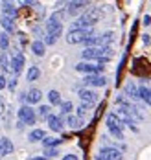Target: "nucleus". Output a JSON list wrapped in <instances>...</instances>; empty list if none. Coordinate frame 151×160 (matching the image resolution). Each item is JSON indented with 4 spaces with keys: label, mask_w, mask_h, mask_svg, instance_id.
I'll return each mask as SVG.
<instances>
[{
    "label": "nucleus",
    "mask_w": 151,
    "mask_h": 160,
    "mask_svg": "<svg viewBox=\"0 0 151 160\" xmlns=\"http://www.w3.org/2000/svg\"><path fill=\"white\" fill-rule=\"evenodd\" d=\"M94 35V30L92 28H87V30H70L67 35V42L68 44H79L83 42L87 37Z\"/></svg>",
    "instance_id": "f257e3e1"
},
{
    "label": "nucleus",
    "mask_w": 151,
    "mask_h": 160,
    "mask_svg": "<svg viewBox=\"0 0 151 160\" xmlns=\"http://www.w3.org/2000/svg\"><path fill=\"white\" fill-rule=\"evenodd\" d=\"M96 160H123V155L116 147H101L100 155H96Z\"/></svg>",
    "instance_id": "f03ea898"
},
{
    "label": "nucleus",
    "mask_w": 151,
    "mask_h": 160,
    "mask_svg": "<svg viewBox=\"0 0 151 160\" xmlns=\"http://www.w3.org/2000/svg\"><path fill=\"white\" fill-rule=\"evenodd\" d=\"M18 122H22L24 125H33L35 123V111L30 105H22L18 109Z\"/></svg>",
    "instance_id": "7ed1b4c3"
},
{
    "label": "nucleus",
    "mask_w": 151,
    "mask_h": 160,
    "mask_svg": "<svg viewBox=\"0 0 151 160\" xmlns=\"http://www.w3.org/2000/svg\"><path fill=\"white\" fill-rule=\"evenodd\" d=\"M76 70H78V72H83V74H87V76H92V74H100L101 70H103V64L101 63L92 64V63H85V61H81V63L76 64Z\"/></svg>",
    "instance_id": "20e7f679"
},
{
    "label": "nucleus",
    "mask_w": 151,
    "mask_h": 160,
    "mask_svg": "<svg viewBox=\"0 0 151 160\" xmlns=\"http://www.w3.org/2000/svg\"><path fill=\"white\" fill-rule=\"evenodd\" d=\"M83 83L87 87H103V85L107 83V79H105L101 74H92V76H85Z\"/></svg>",
    "instance_id": "39448f33"
},
{
    "label": "nucleus",
    "mask_w": 151,
    "mask_h": 160,
    "mask_svg": "<svg viewBox=\"0 0 151 160\" xmlns=\"http://www.w3.org/2000/svg\"><path fill=\"white\" fill-rule=\"evenodd\" d=\"M79 98H81V101L87 103V105H94L98 101V94L94 90H90V88H81L79 90Z\"/></svg>",
    "instance_id": "423d86ee"
},
{
    "label": "nucleus",
    "mask_w": 151,
    "mask_h": 160,
    "mask_svg": "<svg viewBox=\"0 0 151 160\" xmlns=\"http://www.w3.org/2000/svg\"><path fill=\"white\" fill-rule=\"evenodd\" d=\"M24 55L20 53V52H13V57H11V70L15 72V74H18L20 70H22V66H24Z\"/></svg>",
    "instance_id": "0eeeda50"
},
{
    "label": "nucleus",
    "mask_w": 151,
    "mask_h": 160,
    "mask_svg": "<svg viewBox=\"0 0 151 160\" xmlns=\"http://www.w3.org/2000/svg\"><path fill=\"white\" fill-rule=\"evenodd\" d=\"M63 33V24H53V22H46V35H52L53 39L61 37Z\"/></svg>",
    "instance_id": "6e6552de"
},
{
    "label": "nucleus",
    "mask_w": 151,
    "mask_h": 160,
    "mask_svg": "<svg viewBox=\"0 0 151 160\" xmlns=\"http://www.w3.org/2000/svg\"><path fill=\"white\" fill-rule=\"evenodd\" d=\"M81 57H83L85 61H90V59H98V61H100L101 48H87V50L81 52Z\"/></svg>",
    "instance_id": "1a4fd4ad"
},
{
    "label": "nucleus",
    "mask_w": 151,
    "mask_h": 160,
    "mask_svg": "<svg viewBox=\"0 0 151 160\" xmlns=\"http://www.w3.org/2000/svg\"><path fill=\"white\" fill-rule=\"evenodd\" d=\"M85 6H88V2H81V0H74V2H68L67 4V11L70 15H76V13H79L81 9H83Z\"/></svg>",
    "instance_id": "9d476101"
},
{
    "label": "nucleus",
    "mask_w": 151,
    "mask_h": 160,
    "mask_svg": "<svg viewBox=\"0 0 151 160\" xmlns=\"http://www.w3.org/2000/svg\"><path fill=\"white\" fill-rule=\"evenodd\" d=\"M41 98H43L41 90H39V88H32L30 92H26V96H24V101H28L30 105H33V103H39V101H41Z\"/></svg>",
    "instance_id": "9b49d317"
},
{
    "label": "nucleus",
    "mask_w": 151,
    "mask_h": 160,
    "mask_svg": "<svg viewBox=\"0 0 151 160\" xmlns=\"http://www.w3.org/2000/svg\"><path fill=\"white\" fill-rule=\"evenodd\" d=\"M46 122H48V125H50L52 131H55V132H61V131H63V120H61L59 116H53V114H52Z\"/></svg>",
    "instance_id": "f8f14e48"
},
{
    "label": "nucleus",
    "mask_w": 151,
    "mask_h": 160,
    "mask_svg": "<svg viewBox=\"0 0 151 160\" xmlns=\"http://www.w3.org/2000/svg\"><path fill=\"white\" fill-rule=\"evenodd\" d=\"M107 127H109V131L123 127V123H122V120L118 118V114H109V116H107Z\"/></svg>",
    "instance_id": "ddd939ff"
},
{
    "label": "nucleus",
    "mask_w": 151,
    "mask_h": 160,
    "mask_svg": "<svg viewBox=\"0 0 151 160\" xmlns=\"http://www.w3.org/2000/svg\"><path fill=\"white\" fill-rule=\"evenodd\" d=\"M2 13L8 18H15L17 17V9H15V6L11 2H2Z\"/></svg>",
    "instance_id": "4468645a"
},
{
    "label": "nucleus",
    "mask_w": 151,
    "mask_h": 160,
    "mask_svg": "<svg viewBox=\"0 0 151 160\" xmlns=\"http://www.w3.org/2000/svg\"><path fill=\"white\" fill-rule=\"evenodd\" d=\"M46 138V132L43 131V129H33L30 134H28V140L30 142H43Z\"/></svg>",
    "instance_id": "2eb2a0df"
},
{
    "label": "nucleus",
    "mask_w": 151,
    "mask_h": 160,
    "mask_svg": "<svg viewBox=\"0 0 151 160\" xmlns=\"http://www.w3.org/2000/svg\"><path fill=\"white\" fill-rule=\"evenodd\" d=\"M125 96L133 98V99H140V98H138V87L134 85L133 81H129V83L125 85Z\"/></svg>",
    "instance_id": "dca6fc26"
},
{
    "label": "nucleus",
    "mask_w": 151,
    "mask_h": 160,
    "mask_svg": "<svg viewBox=\"0 0 151 160\" xmlns=\"http://www.w3.org/2000/svg\"><path fill=\"white\" fill-rule=\"evenodd\" d=\"M44 50H46V46H44L43 41H33L32 42V52H33L37 57H43L44 55Z\"/></svg>",
    "instance_id": "f3484780"
},
{
    "label": "nucleus",
    "mask_w": 151,
    "mask_h": 160,
    "mask_svg": "<svg viewBox=\"0 0 151 160\" xmlns=\"http://www.w3.org/2000/svg\"><path fill=\"white\" fill-rule=\"evenodd\" d=\"M138 98L142 101H146L148 105H151V88H148V87H138Z\"/></svg>",
    "instance_id": "a211bd4d"
},
{
    "label": "nucleus",
    "mask_w": 151,
    "mask_h": 160,
    "mask_svg": "<svg viewBox=\"0 0 151 160\" xmlns=\"http://www.w3.org/2000/svg\"><path fill=\"white\" fill-rule=\"evenodd\" d=\"M2 26H4V30H6V33H11L15 32V22H13V18H8V17H2Z\"/></svg>",
    "instance_id": "6ab92c4d"
},
{
    "label": "nucleus",
    "mask_w": 151,
    "mask_h": 160,
    "mask_svg": "<svg viewBox=\"0 0 151 160\" xmlns=\"http://www.w3.org/2000/svg\"><path fill=\"white\" fill-rule=\"evenodd\" d=\"M37 116H39L41 120H43V118H44V120H48V118L52 116L50 105H41V107H39V111H37Z\"/></svg>",
    "instance_id": "aec40b11"
},
{
    "label": "nucleus",
    "mask_w": 151,
    "mask_h": 160,
    "mask_svg": "<svg viewBox=\"0 0 151 160\" xmlns=\"http://www.w3.org/2000/svg\"><path fill=\"white\" fill-rule=\"evenodd\" d=\"M0 144H2V153H4V155L13 153V144H11V140H8V138H0Z\"/></svg>",
    "instance_id": "412c9836"
},
{
    "label": "nucleus",
    "mask_w": 151,
    "mask_h": 160,
    "mask_svg": "<svg viewBox=\"0 0 151 160\" xmlns=\"http://www.w3.org/2000/svg\"><path fill=\"white\" fill-rule=\"evenodd\" d=\"M67 125L72 129H78L83 125V120H79V118H76V116H67Z\"/></svg>",
    "instance_id": "4be33fe9"
},
{
    "label": "nucleus",
    "mask_w": 151,
    "mask_h": 160,
    "mask_svg": "<svg viewBox=\"0 0 151 160\" xmlns=\"http://www.w3.org/2000/svg\"><path fill=\"white\" fill-rule=\"evenodd\" d=\"M48 101H50V105H61V94L57 90H50L48 92Z\"/></svg>",
    "instance_id": "5701e85b"
},
{
    "label": "nucleus",
    "mask_w": 151,
    "mask_h": 160,
    "mask_svg": "<svg viewBox=\"0 0 151 160\" xmlns=\"http://www.w3.org/2000/svg\"><path fill=\"white\" fill-rule=\"evenodd\" d=\"M72 109H74L72 101H61V116H59V118H65L67 114H70Z\"/></svg>",
    "instance_id": "b1692460"
},
{
    "label": "nucleus",
    "mask_w": 151,
    "mask_h": 160,
    "mask_svg": "<svg viewBox=\"0 0 151 160\" xmlns=\"http://www.w3.org/2000/svg\"><path fill=\"white\" fill-rule=\"evenodd\" d=\"M63 140H59V138H52V136H46L44 140H43V145H44V149L46 147H57V145L61 144Z\"/></svg>",
    "instance_id": "393cba45"
},
{
    "label": "nucleus",
    "mask_w": 151,
    "mask_h": 160,
    "mask_svg": "<svg viewBox=\"0 0 151 160\" xmlns=\"http://www.w3.org/2000/svg\"><path fill=\"white\" fill-rule=\"evenodd\" d=\"M63 18H65V11H55V13H52V17L48 18V22L61 24V22H63Z\"/></svg>",
    "instance_id": "a878e982"
},
{
    "label": "nucleus",
    "mask_w": 151,
    "mask_h": 160,
    "mask_svg": "<svg viewBox=\"0 0 151 160\" xmlns=\"http://www.w3.org/2000/svg\"><path fill=\"white\" fill-rule=\"evenodd\" d=\"M39 76H41V70L37 66H30V70H28V81H37Z\"/></svg>",
    "instance_id": "bb28decb"
},
{
    "label": "nucleus",
    "mask_w": 151,
    "mask_h": 160,
    "mask_svg": "<svg viewBox=\"0 0 151 160\" xmlns=\"http://www.w3.org/2000/svg\"><path fill=\"white\" fill-rule=\"evenodd\" d=\"M0 64H2V68H4L6 72H8V70H11V61L8 59V55H6V53H2V55H0Z\"/></svg>",
    "instance_id": "cd10ccee"
},
{
    "label": "nucleus",
    "mask_w": 151,
    "mask_h": 160,
    "mask_svg": "<svg viewBox=\"0 0 151 160\" xmlns=\"http://www.w3.org/2000/svg\"><path fill=\"white\" fill-rule=\"evenodd\" d=\"M8 46H9V37H8V33H0V48L2 50H8Z\"/></svg>",
    "instance_id": "c85d7f7f"
},
{
    "label": "nucleus",
    "mask_w": 151,
    "mask_h": 160,
    "mask_svg": "<svg viewBox=\"0 0 151 160\" xmlns=\"http://www.w3.org/2000/svg\"><path fill=\"white\" fill-rule=\"evenodd\" d=\"M90 107H92V105H87V103H83V105H79V109H78V118L81 120V118H83L85 114H87V111H88Z\"/></svg>",
    "instance_id": "c756f323"
},
{
    "label": "nucleus",
    "mask_w": 151,
    "mask_h": 160,
    "mask_svg": "<svg viewBox=\"0 0 151 160\" xmlns=\"http://www.w3.org/2000/svg\"><path fill=\"white\" fill-rule=\"evenodd\" d=\"M44 155H46L44 158H52V157L59 155V153H57V147H46V149H44Z\"/></svg>",
    "instance_id": "7c9ffc66"
},
{
    "label": "nucleus",
    "mask_w": 151,
    "mask_h": 160,
    "mask_svg": "<svg viewBox=\"0 0 151 160\" xmlns=\"http://www.w3.org/2000/svg\"><path fill=\"white\" fill-rule=\"evenodd\" d=\"M111 134H113V136H116L118 140H123V132H122V129H113V131H111Z\"/></svg>",
    "instance_id": "2f4dec72"
},
{
    "label": "nucleus",
    "mask_w": 151,
    "mask_h": 160,
    "mask_svg": "<svg viewBox=\"0 0 151 160\" xmlns=\"http://www.w3.org/2000/svg\"><path fill=\"white\" fill-rule=\"evenodd\" d=\"M55 41H57V39H53V37H52V35H46V37H44V41H43V42H44V46H46V44H48V46H50V44H55Z\"/></svg>",
    "instance_id": "473e14b6"
},
{
    "label": "nucleus",
    "mask_w": 151,
    "mask_h": 160,
    "mask_svg": "<svg viewBox=\"0 0 151 160\" xmlns=\"http://www.w3.org/2000/svg\"><path fill=\"white\" fill-rule=\"evenodd\" d=\"M142 24H144V26H151V17L149 15H144V18H142Z\"/></svg>",
    "instance_id": "72a5a7b5"
},
{
    "label": "nucleus",
    "mask_w": 151,
    "mask_h": 160,
    "mask_svg": "<svg viewBox=\"0 0 151 160\" xmlns=\"http://www.w3.org/2000/svg\"><path fill=\"white\" fill-rule=\"evenodd\" d=\"M6 85H8V83H6V78H4V76H0V90H2V88H6Z\"/></svg>",
    "instance_id": "f704fd0d"
},
{
    "label": "nucleus",
    "mask_w": 151,
    "mask_h": 160,
    "mask_svg": "<svg viewBox=\"0 0 151 160\" xmlns=\"http://www.w3.org/2000/svg\"><path fill=\"white\" fill-rule=\"evenodd\" d=\"M63 160H78V157H76V155H65Z\"/></svg>",
    "instance_id": "c9c22d12"
},
{
    "label": "nucleus",
    "mask_w": 151,
    "mask_h": 160,
    "mask_svg": "<svg viewBox=\"0 0 151 160\" xmlns=\"http://www.w3.org/2000/svg\"><path fill=\"white\" fill-rule=\"evenodd\" d=\"M15 85H17V79H15V78H13V79H9V88H11V90L15 88Z\"/></svg>",
    "instance_id": "e433bc0d"
},
{
    "label": "nucleus",
    "mask_w": 151,
    "mask_h": 160,
    "mask_svg": "<svg viewBox=\"0 0 151 160\" xmlns=\"http://www.w3.org/2000/svg\"><path fill=\"white\" fill-rule=\"evenodd\" d=\"M142 41H144V44H149V35H142Z\"/></svg>",
    "instance_id": "4c0bfd02"
},
{
    "label": "nucleus",
    "mask_w": 151,
    "mask_h": 160,
    "mask_svg": "<svg viewBox=\"0 0 151 160\" xmlns=\"http://www.w3.org/2000/svg\"><path fill=\"white\" fill-rule=\"evenodd\" d=\"M4 111V99H2V98H0V112Z\"/></svg>",
    "instance_id": "58836bf2"
},
{
    "label": "nucleus",
    "mask_w": 151,
    "mask_h": 160,
    "mask_svg": "<svg viewBox=\"0 0 151 160\" xmlns=\"http://www.w3.org/2000/svg\"><path fill=\"white\" fill-rule=\"evenodd\" d=\"M30 160H46L44 157H33V158H30Z\"/></svg>",
    "instance_id": "ea45409f"
},
{
    "label": "nucleus",
    "mask_w": 151,
    "mask_h": 160,
    "mask_svg": "<svg viewBox=\"0 0 151 160\" xmlns=\"http://www.w3.org/2000/svg\"><path fill=\"white\" fill-rule=\"evenodd\" d=\"M0 157H4V153H2V144H0Z\"/></svg>",
    "instance_id": "a19ab883"
}]
</instances>
